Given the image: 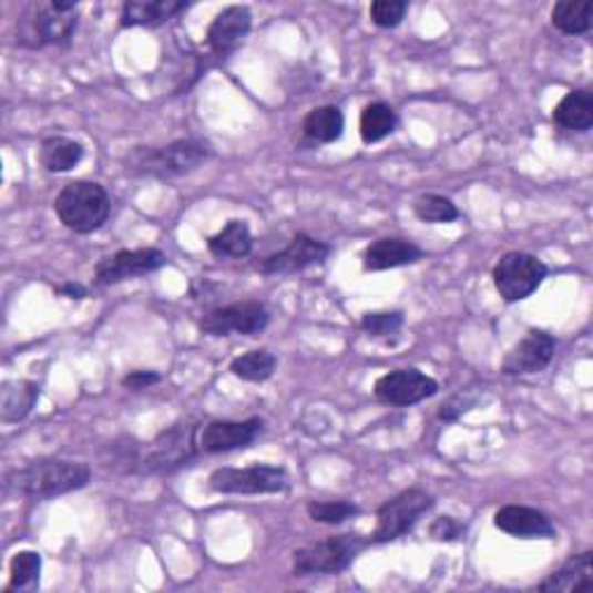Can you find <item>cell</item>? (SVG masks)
I'll use <instances>...</instances> for the list:
<instances>
[{
  "instance_id": "cell-14",
  "label": "cell",
  "mask_w": 593,
  "mask_h": 593,
  "mask_svg": "<svg viewBox=\"0 0 593 593\" xmlns=\"http://www.w3.org/2000/svg\"><path fill=\"white\" fill-rule=\"evenodd\" d=\"M265 422L260 418H248L242 422H229V420H218L206 425L200 436L197 446L206 454H221V452H232L253 446L257 438L263 436Z\"/></svg>"
},
{
  "instance_id": "cell-4",
  "label": "cell",
  "mask_w": 593,
  "mask_h": 593,
  "mask_svg": "<svg viewBox=\"0 0 593 593\" xmlns=\"http://www.w3.org/2000/svg\"><path fill=\"white\" fill-rule=\"evenodd\" d=\"M76 10L80 6L74 0H49V3L29 6L17 23L19 42L33 49L68 42L76 29Z\"/></svg>"
},
{
  "instance_id": "cell-21",
  "label": "cell",
  "mask_w": 593,
  "mask_h": 593,
  "mask_svg": "<svg viewBox=\"0 0 593 593\" xmlns=\"http://www.w3.org/2000/svg\"><path fill=\"white\" fill-rule=\"evenodd\" d=\"M40 399V388L33 380H8L0 390V420L21 422L31 416Z\"/></svg>"
},
{
  "instance_id": "cell-29",
  "label": "cell",
  "mask_w": 593,
  "mask_h": 593,
  "mask_svg": "<svg viewBox=\"0 0 593 593\" xmlns=\"http://www.w3.org/2000/svg\"><path fill=\"white\" fill-rule=\"evenodd\" d=\"M412 212H416L422 223H452L459 218L457 204L450 197L436 193L420 195L416 204H412Z\"/></svg>"
},
{
  "instance_id": "cell-23",
  "label": "cell",
  "mask_w": 593,
  "mask_h": 593,
  "mask_svg": "<svg viewBox=\"0 0 593 593\" xmlns=\"http://www.w3.org/2000/svg\"><path fill=\"white\" fill-rule=\"evenodd\" d=\"M344 125H346V121H344V114L339 108L323 105V108H316L306 114V119L301 123V131H304V137L308 142L331 144L344 135Z\"/></svg>"
},
{
  "instance_id": "cell-12",
  "label": "cell",
  "mask_w": 593,
  "mask_h": 593,
  "mask_svg": "<svg viewBox=\"0 0 593 593\" xmlns=\"http://www.w3.org/2000/svg\"><path fill=\"white\" fill-rule=\"evenodd\" d=\"M438 392V382L420 369H395L376 380L374 395L388 406H412Z\"/></svg>"
},
{
  "instance_id": "cell-24",
  "label": "cell",
  "mask_w": 593,
  "mask_h": 593,
  "mask_svg": "<svg viewBox=\"0 0 593 593\" xmlns=\"http://www.w3.org/2000/svg\"><path fill=\"white\" fill-rule=\"evenodd\" d=\"M206 248L214 257H221V260H227V257H246L253 251V237H251V227L246 221H229L218 235L209 237L206 242Z\"/></svg>"
},
{
  "instance_id": "cell-7",
  "label": "cell",
  "mask_w": 593,
  "mask_h": 593,
  "mask_svg": "<svg viewBox=\"0 0 593 593\" xmlns=\"http://www.w3.org/2000/svg\"><path fill=\"white\" fill-rule=\"evenodd\" d=\"M492 278L497 293L503 297V301L514 304L531 297L540 286H543V280L548 278V267L531 253L512 251L505 253L497 263Z\"/></svg>"
},
{
  "instance_id": "cell-15",
  "label": "cell",
  "mask_w": 593,
  "mask_h": 593,
  "mask_svg": "<svg viewBox=\"0 0 593 593\" xmlns=\"http://www.w3.org/2000/svg\"><path fill=\"white\" fill-rule=\"evenodd\" d=\"M556 352V339L548 331L531 329L526 337L514 346L501 365L505 376H531L545 371Z\"/></svg>"
},
{
  "instance_id": "cell-28",
  "label": "cell",
  "mask_w": 593,
  "mask_h": 593,
  "mask_svg": "<svg viewBox=\"0 0 593 593\" xmlns=\"http://www.w3.org/2000/svg\"><path fill=\"white\" fill-rule=\"evenodd\" d=\"M229 371L242 380H248V382H265L276 371V357L267 348L248 350V352L239 355L237 359H232Z\"/></svg>"
},
{
  "instance_id": "cell-32",
  "label": "cell",
  "mask_w": 593,
  "mask_h": 593,
  "mask_svg": "<svg viewBox=\"0 0 593 593\" xmlns=\"http://www.w3.org/2000/svg\"><path fill=\"white\" fill-rule=\"evenodd\" d=\"M408 12L406 0H376L369 8L371 21L380 29H397Z\"/></svg>"
},
{
  "instance_id": "cell-11",
  "label": "cell",
  "mask_w": 593,
  "mask_h": 593,
  "mask_svg": "<svg viewBox=\"0 0 593 593\" xmlns=\"http://www.w3.org/2000/svg\"><path fill=\"white\" fill-rule=\"evenodd\" d=\"M167 265V255L159 248H135L116 251L114 255L102 257L95 265V283L100 286H114V283L137 278L159 272Z\"/></svg>"
},
{
  "instance_id": "cell-9",
  "label": "cell",
  "mask_w": 593,
  "mask_h": 593,
  "mask_svg": "<svg viewBox=\"0 0 593 593\" xmlns=\"http://www.w3.org/2000/svg\"><path fill=\"white\" fill-rule=\"evenodd\" d=\"M269 325V311L260 301H237L229 306L214 308L200 320L202 334L209 337H229V334H242V337H253L260 334Z\"/></svg>"
},
{
  "instance_id": "cell-19",
  "label": "cell",
  "mask_w": 593,
  "mask_h": 593,
  "mask_svg": "<svg viewBox=\"0 0 593 593\" xmlns=\"http://www.w3.org/2000/svg\"><path fill=\"white\" fill-rule=\"evenodd\" d=\"M186 8L184 0H127L121 8V25L123 29H135V25L156 29Z\"/></svg>"
},
{
  "instance_id": "cell-10",
  "label": "cell",
  "mask_w": 593,
  "mask_h": 593,
  "mask_svg": "<svg viewBox=\"0 0 593 593\" xmlns=\"http://www.w3.org/2000/svg\"><path fill=\"white\" fill-rule=\"evenodd\" d=\"M195 427L176 425L170 431H163L156 441L149 443V450L140 459V469L144 473H163L184 467L197 454Z\"/></svg>"
},
{
  "instance_id": "cell-27",
  "label": "cell",
  "mask_w": 593,
  "mask_h": 593,
  "mask_svg": "<svg viewBox=\"0 0 593 593\" xmlns=\"http://www.w3.org/2000/svg\"><path fill=\"white\" fill-rule=\"evenodd\" d=\"M397 127V114L390 105L385 102H371L362 110L359 116V135L367 144L382 142L385 137H390Z\"/></svg>"
},
{
  "instance_id": "cell-13",
  "label": "cell",
  "mask_w": 593,
  "mask_h": 593,
  "mask_svg": "<svg viewBox=\"0 0 593 593\" xmlns=\"http://www.w3.org/2000/svg\"><path fill=\"white\" fill-rule=\"evenodd\" d=\"M331 248L325 242H318L308 235H297L293 237V242L274 253L267 255L265 260L257 263V272L265 274V276H280V274H295L301 272L306 267H314V265H323L327 257H329Z\"/></svg>"
},
{
  "instance_id": "cell-22",
  "label": "cell",
  "mask_w": 593,
  "mask_h": 593,
  "mask_svg": "<svg viewBox=\"0 0 593 593\" xmlns=\"http://www.w3.org/2000/svg\"><path fill=\"white\" fill-rule=\"evenodd\" d=\"M554 123L563 131L586 133L593 125V95L589 91H571L561 98L552 114Z\"/></svg>"
},
{
  "instance_id": "cell-2",
  "label": "cell",
  "mask_w": 593,
  "mask_h": 593,
  "mask_svg": "<svg viewBox=\"0 0 593 593\" xmlns=\"http://www.w3.org/2000/svg\"><path fill=\"white\" fill-rule=\"evenodd\" d=\"M54 212L68 229L76 235H91L108 223L112 200L100 184L80 178V182H70L61 188L54 200Z\"/></svg>"
},
{
  "instance_id": "cell-17",
  "label": "cell",
  "mask_w": 593,
  "mask_h": 593,
  "mask_svg": "<svg viewBox=\"0 0 593 593\" xmlns=\"http://www.w3.org/2000/svg\"><path fill=\"white\" fill-rule=\"evenodd\" d=\"M422 248L408 239L399 237H382L365 248L362 267L365 272H385L397 269L406 265H416L422 260Z\"/></svg>"
},
{
  "instance_id": "cell-16",
  "label": "cell",
  "mask_w": 593,
  "mask_h": 593,
  "mask_svg": "<svg viewBox=\"0 0 593 593\" xmlns=\"http://www.w3.org/2000/svg\"><path fill=\"white\" fill-rule=\"evenodd\" d=\"M251 31V12L244 6H229L216 14L209 31H206V42L218 57H227L235 51L242 40Z\"/></svg>"
},
{
  "instance_id": "cell-1",
  "label": "cell",
  "mask_w": 593,
  "mask_h": 593,
  "mask_svg": "<svg viewBox=\"0 0 593 593\" xmlns=\"http://www.w3.org/2000/svg\"><path fill=\"white\" fill-rule=\"evenodd\" d=\"M91 480V469L84 461L38 459L14 469L8 476V487L29 499H54L76 489H84Z\"/></svg>"
},
{
  "instance_id": "cell-31",
  "label": "cell",
  "mask_w": 593,
  "mask_h": 593,
  "mask_svg": "<svg viewBox=\"0 0 593 593\" xmlns=\"http://www.w3.org/2000/svg\"><path fill=\"white\" fill-rule=\"evenodd\" d=\"M308 518L318 524H344L359 514V508L350 501H314L306 508Z\"/></svg>"
},
{
  "instance_id": "cell-3",
  "label": "cell",
  "mask_w": 593,
  "mask_h": 593,
  "mask_svg": "<svg viewBox=\"0 0 593 593\" xmlns=\"http://www.w3.org/2000/svg\"><path fill=\"white\" fill-rule=\"evenodd\" d=\"M209 146L197 140H176L167 146H140L127 156V172L140 176L174 178L195 172L209 159Z\"/></svg>"
},
{
  "instance_id": "cell-26",
  "label": "cell",
  "mask_w": 593,
  "mask_h": 593,
  "mask_svg": "<svg viewBox=\"0 0 593 593\" xmlns=\"http://www.w3.org/2000/svg\"><path fill=\"white\" fill-rule=\"evenodd\" d=\"M593 6L589 0H561L552 8V25L565 35H582L591 29Z\"/></svg>"
},
{
  "instance_id": "cell-34",
  "label": "cell",
  "mask_w": 593,
  "mask_h": 593,
  "mask_svg": "<svg viewBox=\"0 0 593 593\" xmlns=\"http://www.w3.org/2000/svg\"><path fill=\"white\" fill-rule=\"evenodd\" d=\"M159 382H161V374H156V371H131L121 380L123 388L131 390V392L149 390V388H153V385H159Z\"/></svg>"
},
{
  "instance_id": "cell-33",
  "label": "cell",
  "mask_w": 593,
  "mask_h": 593,
  "mask_svg": "<svg viewBox=\"0 0 593 593\" xmlns=\"http://www.w3.org/2000/svg\"><path fill=\"white\" fill-rule=\"evenodd\" d=\"M403 325V314L392 311V314H367L362 318V329L371 337H390L397 334Z\"/></svg>"
},
{
  "instance_id": "cell-6",
  "label": "cell",
  "mask_w": 593,
  "mask_h": 593,
  "mask_svg": "<svg viewBox=\"0 0 593 593\" xmlns=\"http://www.w3.org/2000/svg\"><path fill=\"white\" fill-rule=\"evenodd\" d=\"M290 487V476L280 467L253 463L246 469H216L209 476V489L216 494H280Z\"/></svg>"
},
{
  "instance_id": "cell-36",
  "label": "cell",
  "mask_w": 593,
  "mask_h": 593,
  "mask_svg": "<svg viewBox=\"0 0 593 593\" xmlns=\"http://www.w3.org/2000/svg\"><path fill=\"white\" fill-rule=\"evenodd\" d=\"M61 295H65L68 299H84L86 297V288L80 286V283H65V286L59 288Z\"/></svg>"
},
{
  "instance_id": "cell-35",
  "label": "cell",
  "mask_w": 593,
  "mask_h": 593,
  "mask_svg": "<svg viewBox=\"0 0 593 593\" xmlns=\"http://www.w3.org/2000/svg\"><path fill=\"white\" fill-rule=\"evenodd\" d=\"M461 531H463V526L454 518H438L431 524V538H436V540H457Z\"/></svg>"
},
{
  "instance_id": "cell-8",
  "label": "cell",
  "mask_w": 593,
  "mask_h": 593,
  "mask_svg": "<svg viewBox=\"0 0 593 593\" xmlns=\"http://www.w3.org/2000/svg\"><path fill=\"white\" fill-rule=\"evenodd\" d=\"M433 508V497L425 489H406L395 499L385 501L376 514V529L371 543H392L418 524L425 512Z\"/></svg>"
},
{
  "instance_id": "cell-25",
  "label": "cell",
  "mask_w": 593,
  "mask_h": 593,
  "mask_svg": "<svg viewBox=\"0 0 593 593\" xmlns=\"http://www.w3.org/2000/svg\"><path fill=\"white\" fill-rule=\"evenodd\" d=\"M84 146L68 137H47L40 144V165L51 174H63L80 165Z\"/></svg>"
},
{
  "instance_id": "cell-18",
  "label": "cell",
  "mask_w": 593,
  "mask_h": 593,
  "mask_svg": "<svg viewBox=\"0 0 593 593\" xmlns=\"http://www.w3.org/2000/svg\"><path fill=\"white\" fill-rule=\"evenodd\" d=\"M499 531L514 538H552L554 524L545 512L529 505H505L494 514Z\"/></svg>"
},
{
  "instance_id": "cell-20",
  "label": "cell",
  "mask_w": 593,
  "mask_h": 593,
  "mask_svg": "<svg viewBox=\"0 0 593 593\" xmlns=\"http://www.w3.org/2000/svg\"><path fill=\"white\" fill-rule=\"evenodd\" d=\"M540 591H559V593H577L593 589V552H582L571 556L556 573H552Z\"/></svg>"
},
{
  "instance_id": "cell-5",
  "label": "cell",
  "mask_w": 593,
  "mask_h": 593,
  "mask_svg": "<svg viewBox=\"0 0 593 593\" xmlns=\"http://www.w3.org/2000/svg\"><path fill=\"white\" fill-rule=\"evenodd\" d=\"M367 543L369 540H365L362 535L344 533L304 545L293 554V573L297 577L344 573L355 561V556L367 548Z\"/></svg>"
},
{
  "instance_id": "cell-30",
  "label": "cell",
  "mask_w": 593,
  "mask_h": 593,
  "mask_svg": "<svg viewBox=\"0 0 593 593\" xmlns=\"http://www.w3.org/2000/svg\"><path fill=\"white\" fill-rule=\"evenodd\" d=\"M42 571V556L38 552H17L10 563V589L35 586Z\"/></svg>"
}]
</instances>
